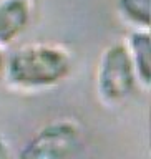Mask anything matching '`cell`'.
Segmentation results:
<instances>
[{
  "label": "cell",
  "instance_id": "6da1fadb",
  "mask_svg": "<svg viewBox=\"0 0 151 159\" xmlns=\"http://www.w3.org/2000/svg\"><path fill=\"white\" fill-rule=\"evenodd\" d=\"M72 71L68 52L53 45H30L15 52L7 61V78L18 88H47Z\"/></svg>",
  "mask_w": 151,
  "mask_h": 159
},
{
  "label": "cell",
  "instance_id": "7a4b0ae2",
  "mask_svg": "<svg viewBox=\"0 0 151 159\" xmlns=\"http://www.w3.org/2000/svg\"><path fill=\"white\" fill-rule=\"evenodd\" d=\"M82 144V129L73 121H57L35 134L18 159H73Z\"/></svg>",
  "mask_w": 151,
  "mask_h": 159
},
{
  "label": "cell",
  "instance_id": "3957f363",
  "mask_svg": "<svg viewBox=\"0 0 151 159\" xmlns=\"http://www.w3.org/2000/svg\"><path fill=\"white\" fill-rule=\"evenodd\" d=\"M136 84L131 55L128 47L118 43L103 53L98 70V89L105 101L118 103L133 93Z\"/></svg>",
  "mask_w": 151,
  "mask_h": 159
},
{
  "label": "cell",
  "instance_id": "277c9868",
  "mask_svg": "<svg viewBox=\"0 0 151 159\" xmlns=\"http://www.w3.org/2000/svg\"><path fill=\"white\" fill-rule=\"evenodd\" d=\"M32 18V0H0V45L10 43Z\"/></svg>",
  "mask_w": 151,
  "mask_h": 159
},
{
  "label": "cell",
  "instance_id": "5b68a950",
  "mask_svg": "<svg viewBox=\"0 0 151 159\" xmlns=\"http://www.w3.org/2000/svg\"><path fill=\"white\" fill-rule=\"evenodd\" d=\"M130 50H131V61L134 66V71H136V78H139L144 84L149 83V35L146 30L143 32H133L131 37H130Z\"/></svg>",
  "mask_w": 151,
  "mask_h": 159
},
{
  "label": "cell",
  "instance_id": "8992f818",
  "mask_svg": "<svg viewBox=\"0 0 151 159\" xmlns=\"http://www.w3.org/2000/svg\"><path fill=\"white\" fill-rule=\"evenodd\" d=\"M149 2L151 0H118V7L130 22L146 28L149 25Z\"/></svg>",
  "mask_w": 151,
  "mask_h": 159
},
{
  "label": "cell",
  "instance_id": "52a82bcc",
  "mask_svg": "<svg viewBox=\"0 0 151 159\" xmlns=\"http://www.w3.org/2000/svg\"><path fill=\"white\" fill-rule=\"evenodd\" d=\"M8 146H7V143L3 141L2 138H0V159H8Z\"/></svg>",
  "mask_w": 151,
  "mask_h": 159
},
{
  "label": "cell",
  "instance_id": "ba28073f",
  "mask_svg": "<svg viewBox=\"0 0 151 159\" xmlns=\"http://www.w3.org/2000/svg\"><path fill=\"white\" fill-rule=\"evenodd\" d=\"M3 65H5V57H3V52H2V48H0V70L3 68Z\"/></svg>",
  "mask_w": 151,
  "mask_h": 159
}]
</instances>
